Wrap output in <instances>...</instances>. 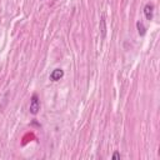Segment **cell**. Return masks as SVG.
I'll list each match as a JSON object with an SVG mask.
<instances>
[{
    "label": "cell",
    "mask_w": 160,
    "mask_h": 160,
    "mask_svg": "<svg viewBox=\"0 0 160 160\" xmlns=\"http://www.w3.org/2000/svg\"><path fill=\"white\" fill-rule=\"evenodd\" d=\"M40 110V101H39V98L36 94H34L31 96V100H30V112L32 115H36Z\"/></svg>",
    "instance_id": "1"
},
{
    "label": "cell",
    "mask_w": 160,
    "mask_h": 160,
    "mask_svg": "<svg viewBox=\"0 0 160 160\" xmlns=\"http://www.w3.org/2000/svg\"><path fill=\"white\" fill-rule=\"evenodd\" d=\"M152 12H154V5L152 4H146L144 6V15L148 20L152 19Z\"/></svg>",
    "instance_id": "2"
},
{
    "label": "cell",
    "mask_w": 160,
    "mask_h": 160,
    "mask_svg": "<svg viewBox=\"0 0 160 160\" xmlns=\"http://www.w3.org/2000/svg\"><path fill=\"white\" fill-rule=\"evenodd\" d=\"M62 76H64V71H62L61 69H55V70H52L51 74H50V79H51L52 81H58V80H60Z\"/></svg>",
    "instance_id": "3"
},
{
    "label": "cell",
    "mask_w": 160,
    "mask_h": 160,
    "mask_svg": "<svg viewBox=\"0 0 160 160\" xmlns=\"http://www.w3.org/2000/svg\"><path fill=\"white\" fill-rule=\"evenodd\" d=\"M136 28H138V31H139V35H141V36H144L145 35V32H146V28L142 25V22H140V21H138L136 22Z\"/></svg>",
    "instance_id": "4"
},
{
    "label": "cell",
    "mask_w": 160,
    "mask_h": 160,
    "mask_svg": "<svg viewBox=\"0 0 160 160\" xmlns=\"http://www.w3.org/2000/svg\"><path fill=\"white\" fill-rule=\"evenodd\" d=\"M100 30H101L102 38H105V34H106V24H105V18H104V16H102L101 20H100Z\"/></svg>",
    "instance_id": "5"
},
{
    "label": "cell",
    "mask_w": 160,
    "mask_h": 160,
    "mask_svg": "<svg viewBox=\"0 0 160 160\" xmlns=\"http://www.w3.org/2000/svg\"><path fill=\"white\" fill-rule=\"evenodd\" d=\"M112 159L114 160H116V159H120V154L116 151V152H114V155H112Z\"/></svg>",
    "instance_id": "6"
}]
</instances>
